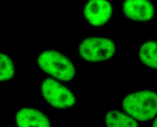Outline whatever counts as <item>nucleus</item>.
Returning a JSON list of instances; mask_svg holds the SVG:
<instances>
[{
	"mask_svg": "<svg viewBox=\"0 0 157 127\" xmlns=\"http://www.w3.org/2000/svg\"><path fill=\"white\" fill-rule=\"evenodd\" d=\"M1 80L5 81L12 79L15 73L12 60L7 55L1 53Z\"/></svg>",
	"mask_w": 157,
	"mask_h": 127,
	"instance_id": "obj_10",
	"label": "nucleus"
},
{
	"mask_svg": "<svg viewBox=\"0 0 157 127\" xmlns=\"http://www.w3.org/2000/svg\"><path fill=\"white\" fill-rule=\"evenodd\" d=\"M112 7L107 0H90L84 8V15L93 26L105 24L111 17Z\"/></svg>",
	"mask_w": 157,
	"mask_h": 127,
	"instance_id": "obj_5",
	"label": "nucleus"
},
{
	"mask_svg": "<svg viewBox=\"0 0 157 127\" xmlns=\"http://www.w3.org/2000/svg\"><path fill=\"white\" fill-rule=\"evenodd\" d=\"M41 88L44 99L56 108L69 107L75 102L73 93L55 80L47 79L43 82Z\"/></svg>",
	"mask_w": 157,
	"mask_h": 127,
	"instance_id": "obj_4",
	"label": "nucleus"
},
{
	"mask_svg": "<svg viewBox=\"0 0 157 127\" xmlns=\"http://www.w3.org/2000/svg\"><path fill=\"white\" fill-rule=\"evenodd\" d=\"M141 61L148 67L157 69V42L149 41L144 43L139 49Z\"/></svg>",
	"mask_w": 157,
	"mask_h": 127,
	"instance_id": "obj_9",
	"label": "nucleus"
},
{
	"mask_svg": "<svg viewBox=\"0 0 157 127\" xmlns=\"http://www.w3.org/2000/svg\"><path fill=\"white\" fill-rule=\"evenodd\" d=\"M123 9L125 15L135 21H148L154 15L153 6L148 0H125Z\"/></svg>",
	"mask_w": 157,
	"mask_h": 127,
	"instance_id": "obj_6",
	"label": "nucleus"
},
{
	"mask_svg": "<svg viewBox=\"0 0 157 127\" xmlns=\"http://www.w3.org/2000/svg\"><path fill=\"white\" fill-rule=\"evenodd\" d=\"M152 126L154 127H157V117L154 120Z\"/></svg>",
	"mask_w": 157,
	"mask_h": 127,
	"instance_id": "obj_11",
	"label": "nucleus"
},
{
	"mask_svg": "<svg viewBox=\"0 0 157 127\" xmlns=\"http://www.w3.org/2000/svg\"><path fill=\"white\" fill-rule=\"evenodd\" d=\"M105 123L109 127H137L139 126L132 117L117 110L110 111L106 114Z\"/></svg>",
	"mask_w": 157,
	"mask_h": 127,
	"instance_id": "obj_8",
	"label": "nucleus"
},
{
	"mask_svg": "<svg viewBox=\"0 0 157 127\" xmlns=\"http://www.w3.org/2000/svg\"><path fill=\"white\" fill-rule=\"evenodd\" d=\"M37 63L44 72L59 80L69 81L74 77L75 69L72 63L56 51L43 52L37 58Z\"/></svg>",
	"mask_w": 157,
	"mask_h": 127,
	"instance_id": "obj_2",
	"label": "nucleus"
},
{
	"mask_svg": "<svg viewBox=\"0 0 157 127\" xmlns=\"http://www.w3.org/2000/svg\"><path fill=\"white\" fill-rule=\"evenodd\" d=\"M124 111L133 118L144 121L157 115V93L144 90L129 94L122 102Z\"/></svg>",
	"mask_w": 157,
	"mask_h": 127,
	"instance_id": "obj_1",
	"label": "nucleus"
},
{
	"mask_svg": "<svg viewBox=\"0 0 157 127\" xmlns=\"http://www.w3.org/2000/svg\"><path fill=\"white\" fill-rule=\"evenodd\" d=\"M16 122L20 127H48L50 123L41 112L32 108H23L16 115Z\"/></svg>",
	"mask_w": 157,
	"mask_h": 127,
	"instance_id": "obj_7",
	"label": "nucleus"
},
{
	"mask_svg": "<svg viewBox=\"0 0 157 127\" xmlns=\"http://www.w3.org/2000/svg\"><path fill=\"white\" fill-rule=\"evenodd\" d=\"M80 56L90 62H98L110 58L115 53L114 42L107 38L92 37L84 39L78 48Z\"/></svg>",
	"mask_w": 157,
	"mask_h": 127,
	"instance_id": "obj_3",
	"label": "nucleus"
}]
</instances>
